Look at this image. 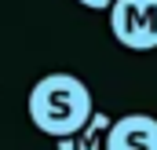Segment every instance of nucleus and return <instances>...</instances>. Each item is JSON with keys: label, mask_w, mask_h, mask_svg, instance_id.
<instances>
[{"label": "nucleus", "mask_w": 157, "mask_h": 150, "mask_svg": "<svg viewBox=\"0 0 157 150\" xmlns=\"http://www.w3.org/2000/svg\"><path fill=\"white\" fill-rule=\"evenodd\" d=\"M110 124H113V117L91 113L84 128H77L73 136H62L59 139V150H106V128Z\"/></svg>", "instance_id": "obj_4"}, {"label": "nucleus", "mask_w": 157, "mask_h": 150, "mask_svg": "<svg viewBox=\"0 0 157 150\" xmlns=\"http://www.w3.org/2000/svg\"><path fill=\"white\" fill-rule=\"evenodd\" d=\"M106 150H157V121L150 113H124L106 128Z\"/></svg>", "instance_id": "obj_3"}, {"label": "nucleus", "mask_w": 157, "mask_h": 150, "mask_svg": "<svg viewBox=\"0 0 157 150\" xmlns=\"http://www.w3.org/2000/svg\"><path fill=\"white\" fill-rule=\"evenodd\" d=\"M110 30L132 51L157 48V0H113L110 4Z\"/></svg>", "instance_id": "obj_2"}, {"label": "nucleus", "mask_w": 157, "mask_h": 150, "mask_svg": "<svg viewBox=\"0 0 157 150\" xmlns=\"http://www.w3.org/2000/svg\"><path fill=\"white\" fill-rule=\"evenodd\" d=\"M80 4H84V7H95V11H99V7H110L113 0H80Z\"/></svg>", "instance_id": "obj_5"}, {"label": "nucleus", "mask_w": 157, "mask_h": 150, "mask_svg": "<svg viewBox=\"0 0 157 150\" xmlns=\"http://www.w3.org/2000/svg\"><path fill=\"white\" fill-rule=\"evenodd\" d=\"M26 110H29V121L37 124L40 132H48L55 139L73 136L77 128L88 124V117L95 113L91 110L88 84L80 77H73V73H48V77H40L37 84H33V92H29Z\"/></svg>", "instance_id": "obj_1"}]
</instances>
